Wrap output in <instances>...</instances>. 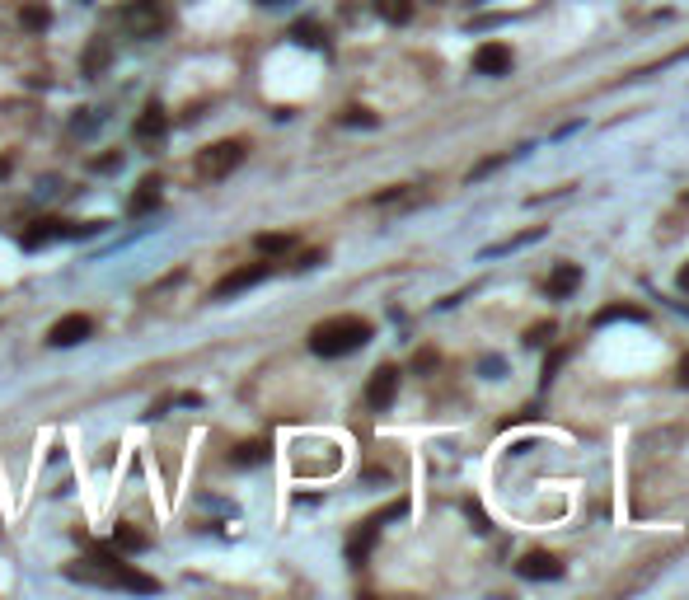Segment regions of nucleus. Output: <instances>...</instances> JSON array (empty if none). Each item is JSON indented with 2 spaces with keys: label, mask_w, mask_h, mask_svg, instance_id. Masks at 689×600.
Segmentation results:
<instances>
[{
  "label": "nucleus",
  "mask_w": 689,
  "mask_h": 600,
  "mask_svg": "<svg viewBox=\"0 0 689 600\" xmlns=\"http://www.w3.org/2000/svg\"><path fill=\"white\" fill-rule=\"evenodd\" d=\"M553 338V324H535L530 333H525V343H530V347H544Z\"/></svg>",
  "instance_id": "b1692460"
},
{
  "label": "nucleus",
  "mask_w": 689,
  "mask_h": 600,
  "mask_svg": "<svg viewBox=\"0 0 689 600\" xmlns=\"http://www.w3.org/2000/svg\"><path fill=\"white\" fill-rule=\"evenodd\" d=\"M615 320L643 324V310H633V305H610V310H600V314H596V324H615Z\"/></svg>",
  "instance_id": "6ab92c4d"
},
{
  "label": "nucleus",
  "mask_w": 689,
  "mask_h": 600,
  "mask_svg": "<svg viewBox=\"0 0 689 600\" xmlns=\"http://www.w3.org/2000/svg\"><path fill=\"white\" fill-rule=\"evenodd\" d=\"M94 225H71V221H28V230L20 235L24 249H47L52 240H75V235H90Z\"/></svg>",
  "instance_id": "20e7f679"
},
{
  "label": "nucleus",
  "mask_w": 689,
  "mask_h": 600,
  "mask_svg": "<svg viewBox=\"0 0 689 600\" xmlns=\"http://www.w3.org/2000/svg\"><path fill=\"white\" fill-rule=\"evenodd\" d=\"M563 357H568V352H553V357H549V361H544V380H549V375H553V371H558V366H563Z\"/></svg>",
  "instance_id": "393cba45"
},
{
  "label": "nucleus",
  "mask_w": 689,
  "mask_h": 600,
  "mask_svg": "<svg viewBox=\"0 0 689 600\" xmlns=\"http://www.w3.org/2000/svg\"><path fill=\"white\" fill-rule=\"evenodd\" d=\"M122 155H104V160H94V170H118Z\"/></svg>",
  "instance_id": "a878e982"
},
{
  "label": "nucleus",
  "mask_w": 689,
  "mask_h": 600,
  "mask_svg": "<svg viewBox=\"0 0 689 600\" xmlns=\"http://www.w3.org/2000/svg\"><path fill=\"white\" fill-rule=\"evenodd\" d=\"M239 164H244V141H211L207 150H197L192 174L202 183H221V178L235 174Z\"/></svg>",
  "instance_id": "7ed1b4c3"
},
{
  "label": "nucleus",
  "mask_w": 689,
  "mask_h": 600,
  "mask_svg": "<svg viewBox=\"0 0 689 600\" xmlns=\"http://www.w3.org/2000/svg\"><path fill=\"white\" fill-rule=\"evenodd\" d=\"M108 61H113V43L108 38H94L85 47V57H80V71H85V75H104Z\"/></svg>",
  "instance_id": "4468645a"
},
{
  "label": "nucleus",
  "mask_w": 689,
  "mask_h": 600,
  "mask_svg": "<svg viewBox=\"0 0 689 600\" xmlns=\"http://www.w3.org/2000/svg\"><path fill=\"white\" fill-rule=\"evenodd\" d=\"M680 287L689 291V263H685V268H680Z\"/></svg>",
  "instance_id": "cd10ccee"
},
{
  "label": "nucleus",
  "mask_w": 689,
  "mask_h": 600,
  "mask_svg": "<svg viewBox=\"0 0 689 600\" xmlns=\"http://www.w3.org/2000/svg\"><path fill=\"white\" fill-rule=\"evenodd\" d=\"M577 287H582V268H577V263H563V268L549 272V300H563Z\"/></svg>",
  "instance_id": "ddd939ff"
},
{
  "label": "nucleus",
  "mask_w": 689,
  "mask_h": 600,
  "mask_svg": "<svg viewBox=\"0 0 689 600\" xmlns=\"http://www.w3.org/2000/svg\"><path fill=\"white\" fill-rule=\"evenodd\" d=\"M680 385L689 390V357H680Z\"/></svg>",
  "instance_id": "bb28decb"
},
{
  "label": "nucleus",
  "mask_w": 689,
  "mask_h": 600,
  "mask_svg": "<svg viewBox=\"0 0 689 600\" xmlns=\"http://www.w3.org/2000/svg\"><path fill=\"white\" fill-rule=\"evenodd\" d=\"M262 5H282V0H262Z\"/></svg>",
  "instance_id": "c756f323"
},
{
  "label": "nucleus",
  "mask_w": 689,
  "mask_h": 600,
  "mask_svg": "<svg viewBox=\"0 0 689 600\" xmlns=\"http://www.w3.org/2000/svg\"><path fill=\"white\" fill-rule=\"evenodd\" d=\"M160 197H164V183H160L155 174H145V178L137 183V193L127 197V216H145V211H155V207H160Z\"/></svg>",
  "instance_id": "9b49d317"
},
{
  "label": "nucleus",
  "mask_w": 689,
  "mask_h": 600,
  "mask_svg": "<svg viewBox=\"0 0 689 600\" xmlns=\"http://www.w3.org/2000/svg\"><path fill=\"white\" fill-rule=\"evenodd\" d=\"M113 544L122 549V554H145V549H151V535H145V530H137V525H118L113 530Z\"/></svg>",
  "instance_id": "2eb2a0df"
},
{
  "label": "nucleus",
  "mask_w": 689,
  "mask_h": 600,
  "mask_svg": "<svg viewBox=\"0 0 689 600\" xmlns=\"http://www.w3.org/2000/svg\"><path fill=\"white\" fill-rule=\"evenodd\" d=\"M366 343H371V324L356 320V314H333V320L309 328V352L315 357H348Z\"/></svg>",
  "instance_id": "f257e3e1"
},
{
  "label": "nucleus",
  "mask_w": 689,
  "mask_h": 600,
  "mask_svg": "<svg viewBox=\"0 0 689 600\" xmlns=\"http://www.w3.org/2000/svg\"><path fill=\"white\" fill-rule=\"evenodd\" d=\"M342 122H348V127H375V113L371 108H348V113H342Z\"/></svg>",
  "instance_id": "4be33fe9"
},
{
  "label": "nucleus",
  "mask_w": 689,
  "mask_h": 600,
  "mask_svg": "<svg viewBox=\"0 0 689 600\" xmlns=\"http://www.w3.org/2000/svg\"><path fill=\"white\" fill-rule=\"evenodd\" d=\"M497 164H506V155H492V160H483V164H474V170H469V183H479V178H488L492 170H497Z\"/></svg>",
  "instance_id": "5701e85b"
},
{
  "label": "nucleus",
  "mask_w": 689,
  "mask_h": 600,
  "mask_svg": "<svg viewBox=\"0 0 689 600\" xmlns=\"http://www.w3.org/2000/svg\"><path fill=\"white\" fill-rule=\"evenodd\" d=\"M268 277V263H249V268H235L230 277H221L216 281V300H230V296H239V291H249V287H258V281Z\"/></svg>",
  "instance_id": "6e6552de"
},
{
  "label": "nucleus",
  "mask_w": 689,
  "mask_h": 600,
  "mask_svg": "<svg viewBox=\"0 0 689 600\" xmlns=\"http://www.w3.org/2000/svg\"><path fill=\"white\" fill-rule=\"evenodd\" d=\"M20 24H24L28 33H43L47 24H52V10L38 5V0H28V5H20Z\"/></svg>",
  "instance_id": "f3484780"
},
{
  "label": "nucleus",
  "mask_w": 689,
  "mask_h": 600,
  "mask_svg": "<svg viewBox=\"0 0 689 600\" xmlns=\"http://www.w3.org/2000/svg\"><path fill=\"white\" fill-rule=\"evenodd\" d=\"M254 244H258V254L277 258V254H291V249H295V235H258Z\"/></svg>",
  "instance_id": "a211bd4d"
},
{
  "label": "nucleus",
  "mask_w": 689,
  "mask_h": 600,
  "mask_svg": "<svg viewBox=\"0 0 689 600\" xmlns=\"http://www.w3.org/2000/svg\"><path fill=\"white\" fill-rule=\"evenodd\" d=\"M291 38L301 43V47H324V33H319L315 24H295V28H291Z\"/></svg>",
  "instance_id": "412c9836"
},
{
  "label": "nucleus",
  "mask_w": 689,
  "mask_h": 600,
  "mask_svg": "<svg viewBox=\"0 0 689 600\" xmlns=\"http://www.w3.org/2000/svg\"><path fill=\"white\" fill-rule=\"evenodd\" d=\"M394 516H403V502H394V507H385L380 516H371V521H361V530L348 540V563H366V554H371V544H375V535H380V525L385 521H394Z\"/></svg>",
  "instance_id": "39448f33"
},
{
  "label": "nucleus",
  "mask_w": 689,
  "mask_h": 600,
  "mask_svg": "<svg viewBox=\"0 0 689 600\" xmlns=\"http://www.w3.org/2000/svg\"><path fill=\"white\" fill-rule=\"evenodd\" d=\"M268 460V441H244L235 450V464H262Z\"/></svg>",
  "instance_id": "aec40b11"
},
{
  "label": "nucleus",
  "mask_w": 689,
  "mask_h": 600,
  "mask_svg": "<svg viewBox=\"0 0 689 600\" xmlns=\"http://www.w3.org/2000/svg\"><path fill=\"white\" fill-rule=\"evenodd\" d=\"M118 24L131 33V38H160V33H169L174 14L164 0H127L118 10Z\"/></svg>",
  "instance_id": "f03ea898"
},
{
  "label": "nucleus",
  "mask_w": 689,
  "mask_h": 600,
  "mask_svg": "<svg viewBox=\"0 0 689 600\" xmlns=\"http://www.w3.org/2000/svg\"><path fill=\"white\" fill-rule=\"evenodd\" d=\"M10 174V160H0V178H5Z\"/></svg>",
  "instance_id": "c85d7f7f"
},
{
  "label": "nucleus",
  "mask_w": 689,
  "mask_h": 600,
  "mask_svg": "<svg viewBox=\"0 0 689 600\" xmlns=\"http://www.w3.org/2000/svg\"><path fill=\"white\" fill-rule=\"evenodd\" d=\"M394 399H399V371H394V366H380V371L371 375V385H366V404L375 413H385Z\"/></svg>",
  "instance_id": "0eeeda50"
},
{
  "label": "nucleus",
  "mask_w": 689,
  "mask_h": 600,
  "mask_svg": "<svg viewBox=\"0 0 689 600\" xmlns=\"http://www.w3.org/2000/svg\"><path fill=\"white\" fill-rule=\"evenodd\" d=\"M516 572L525 581H553V577H563V563H558L553 554H544V549H530V554L516 563Z\"/></svg>",
  "instance_id": "1a4fd4ad"
},
{
  "label": "nucleus",
  "mask_w": 689,
  "mask_h": 600,
  "mask_svg": "<svg viewBox=\"0 0 689 600\" xmlns=\"http://www.w3.org/2000/svg\"><path fill=\"white\" fill-rule=\"evenodd\" d=\"M474 71H479V75H506V71H512V47L483 43L479 52H474Z\"/></svg>",
  "instance_id": "9d476101"
},
{
  "label": "nucleus",
  "mask_w": 689,
  "mask_h": 600,
  "mask_svg": "<svg viewBox=\"0 0 689 600\" xmlns=\"http://www.w3.org/2000/svg\"><path fill=\"white\" fill-rule=\"evenodd\" d=\"M131 131H137V141H164V137H169V118H164L160 104H145Z\"/></svg>",
  "instance_id": "f8f14e48"
},
{
  "label": "nucleus",
  "mask_w": 689,
  "mask_h": 600,
  "mask_svg": "<svg viewBox=\"0 0 689 600\" xmlns=\"http://www.w3.org/2000/svg\"><path fill=\"white\" fill-rule=\"evenodd\" d=\"M90 333H94V320L75 310V314H61V320L47 328V343H52V347H75V343H85Z\"/></svg>",
  "instance_id": "423d86ee"
},
{
  "label": "nucleus",
  "mask_w": 689,
  "mask_h": 600,
  "mask_svg": "<svg viewBox=\"0 0 689 600\" xmlns=\"http://www.w3.org/2000/svg\"><path fill=\"white\" fill-rule=\"evenodd\" d=\"M375 14L385 24H408L413 20V0H375Z\"/></svg>",
  "instance_id": "dca6fc26"
}]
</instances>
